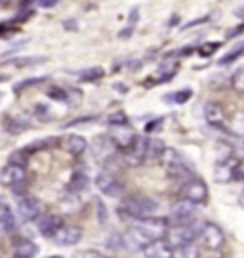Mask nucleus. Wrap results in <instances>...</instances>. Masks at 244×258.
I'll return each instance as SVG.
<instances>
[{
	"mask_svg": "<svg viewBox=\"0 0 244 258\" xmlns=\"http://www.w3.org/2000/svg\"><path fill=\"white\" fill-rule=\"evenodd\" d=\"M55 140L54 138H44V140H36L33 144H29L27 148H25V153H36V151H42V149L50 148V146H54Z\"/></svg>",
	"mask_w": 244,
	"mask_h": 258,
	"instance_id": "nucleus-27",
	"label": "nucleus"
},
{
	"mask_svg": "<svg viewBox=\"0 0 244 258\" xmlns=\"http://www.w3.org/2000/svg\"><path fill=\"white\" fill-rule=\"evenodd\" d=\"M244 54V42H240L238 46H235L231 52H227L221 59H219V65H229V63H233L236 57H240V55Z\"/></svg>",
	"mask_w": 244,
	"mask_h": 258,
	"instance_id": "nucleus-30",
	"label": "nucleus"
},
{
	"mask_svg": "<svg viewBox=\"0 0 244 258\" xmlns=\"http://www.w3.org/2000/svg\"><path fill=\"white\" fill-rule=\"evenodd\" d=\"M107 122L111 124V126H115V128H124V126H128L126 113H122V111H117V113L109 115V117H107Z\"/></svg>",
	"mask_w": 244,
	"mask_h": 258,
	"instance_id": "nucleus-28",
	"label": "nucleus"
},
{
	"mask_svg": "<svg viewBox=\"0 0 244 258\" xmlns=\"http://www.w3.org/2000/svg\"><path fill=\"white\" fill-rule=\"evenodd\" d=\"M168 222L158 216H149L136 222V226L130 230L128 239H132L137 247L143 249L145 245H149L154 239H164L168 235Z\"/></svg>",
	"mask_w": 244,
	"mask_h": 258,
	"instance_id": "nucleus-1",
	"label": "nucleus"
},
{
	"mask_svg": "<svg viewBox=\"0 0 244 258\" xmlns=\"http://www.w3.org/2000/svg\"><path fill=\"white\" fill-rule=\"evenodd\" d=\"M63 228V220L61 216L57 214H44L40 220H38V231L44 235V237H54L57 231Z\"/></svg>",
	"mask_w": 244,
	"mask_h": 258,
	"instance_id": "nucleus-15",
	"label": "nucleus"
},
{
	"mask_svg": "<svg viewBox=\"0 0 244 258\" xmlns=\"http://www.w3.org/2000/svg\"><path fill=\"white\" fill-rule=\"evenodd\" d=\"M72 75H74L78 81H84V83H94V81L103 79L105 71H103L101 67H86V69H78V71H74Z\"/></svg>",
	"mask_w": 244,
	"mask_h": 258,
	"instance_id": "nucleus-21",
	"label": "nucleus"
},
{
	"mask_svg": "<svg viewBox=\"0 0 244 258\" xmlns=\"http://www.w3.org/2000/svg\"><path fill=\"white\" fill-rule=\"evenodd\" d=\"M240 205L244 207V191H242V195H240Z\"/></svg>",
	"mask_w": 244,
	"mask_h": 258,
	"instance_id": "nucleus-43",
	"label": "nucleus"
},
{
	"mask_svg": "<svg viewBox=\"0 0 244 258\" xmlns=\"http://www.w3.org/2000/svg\"><path fill=\"white\" fill-rule=\"evenodd\" d=\"M10 163L25 166V149H19L16 153H12V155H10Z\"/></svg>",
	"mask_w": 244,
	"mask_h": 258,
	"instance_id": "nucleus-35",
	"label": "nucleus"
},
{
	"mask_svg": "<svg viewBox=\"0 0 244 258\" xmlns=\"http://www.w3.org/2000/svg\"><path fill=\"white\" fill-rule=\"evenodd\" d=\"M0 180L6 185H19L27 180V170H25V166L8 163L0 172Z\"/></svg>",
	"mask_w": 244,
	"mask_h": 258,
	"instance_id": "nucleus-11",
	"label": "nucleus"
},
{
	"mask_svg": "<svg viewBox=\"0 0 244 258\" xmlns=\"http://www.w3.org/2000/svg\"><path fill=\"white\" fill-rule=\"evenodd\" d=\"M74 258H107V256L103 252H100V250L88 249V250H80Z\"/></svg>",
	"mask_w": 244,
	"mask_h": 258,
	"instance_id": "nucleus-36",
	"label": "nucleus"
},
{
	"mask_svg": "<svg viewBox=\"0 0 244 258\" xmlns=\"http://www.w3.org/2000/svg\"><path fill=\"white\" fill-rule=\"evenodd\" d=\"M174 258H199V250L195 249V245H185V247H178L174 250Z\"/></svg>",
	"mask_w": 244,
	"mask_h": 258,
	"instance_id": "nucleus-29",
	"label": "nucleus"
},
{
	"mask_svg": "<svg viewBox=\"0 0 244 258\" xmlns=\"http://www.w3.org/2000/svg\"><path fill=\"white\" fill-rule=\"evenodd\" d=\"M195 216V205L181 199L180 203H176L172 207V218L176 224H189Z\"/></svg>",
	"mask_w": 244,
	"mask_h": 258,
	"instance_id": "nucleus-16",
	"label": "nucleus"
},
{
	"mask_svg": "<svg viewBox=\"0 0 244 258\" xmlns=\"http://www.w3.org/2000/svg\"><path fill=\"white\" fill-rule=\"evenodd\" d=\"M162 165H164V170L168 172V176H172L176 180H189L191 176V170L187 163H185V159L181 157L180 151H176L172 148H166L162 155Z\"/></svg>",
	"mask_w": 244,
	"mask_h": 258,
	"instance_id": "nucleus-3",
	"label": "nucleus"
},
{
	"mask_svg": "<svg viewBox=\"0 0 244 258\" xmlns=\"http://www.w3.org/2000/svg\"><path fill=\"white\" fill-rule=\"evenodd\" d=\"M200 230L202 226L197 228L195 224H178L168 230V235H166V241L172 245L174 249L178 247H185V245H191L197 235H200Z\"/></svg>",
	"mask_w": 244,
	"mask_h": 258,
	"instance_id": "nucleus-4",
	"label": "nucleus"
},
{
	"mask_svg": "<svg viewBox=\"0 0 244 258\" xmlns=\"http://www.w3.org/2000/svg\"><path fill=\"white\" fill-rule=\"evenodd\" d=\"M6 81H8V77H6V75H2V77H0V83H6Z\"/></svg>",
	"mask_w": 244,
	"mask_h": 258,
	"instance_id": "nucleus-42",
	"label": "nucleus"
},
{
	"mask_svg": "<svg viewBox=\"0 0 244 258\" xmlns=\"http://www.w3.org/2000/svg\"><path fill=\"white\" fill-rule=\"evenodd\" d=\"M42 61H44V57H16V59L10 61V63L14 65V67H29V65L42 63Z\"/></svg>",
	"mask_w": 244,
	"mask_h": 258,
	"instance_id": "nucleus-33",
	"label": "nucleus"
},
{
	"mask_svg": "<svg viewBox=\"0 0 244 258\" xmlns=\"http://www.w3.org/2000/svg\"><path fill=\"white\" fill-rule=\"evenodd\" d=\"M36 4H38L40 8L50 10V8H54V6H57V4H59V0H36Z\"/></svg>",
	"mask_w": 244,
	"mask_h": 258,
	"instance_id": "nucleus-40",
	"label": "nucleus"
},
{
	"mask_svg": "<svg viewBox=\"0 0 244 258\" xmlns=\"http://www.w3.org/2000/svg\"><path fill=\"white\" fill-rule=\"evenodd\" d=\"M0 100H2V94H0Z\"/></svg>",
	"mask_w": 244,
	"mask_h": 258,
	"instance_id": "nucleus-44",
	"label": "nucleus"
},
{
	"mask_svg": "<svg viewBox=\"0 0 244 258\" xmlns=\"http://www.w3.org/2000/svg\"><path fill=\"white\" fill-rule=\"evenodd\" d=\"M31 128V122L23 119H6L4 120V130L10 134H21Z\"/></svg>",
	"mask_w": 244,
	"mask_h": 258,
	"instance_id": "nucleus-23",
	"label": "nucleus"
},
{
	"mask_svg": "<svg viewBox=\"0 0 244 258\" xmlns=\"http://www.w3.org/2000/svg\"><path fill=\"white\" fill-rule=\"evenodd\" d=\"M82 239V230L78 226H63L61 230L55 233L52 241L55 245H61V247H72Z\"/></svg>",
	"mask_w": 244,
	"mask_h": 258,
	"instance_id": "nucleus-13",
	"label": "nucleus"
},
{
	"mask_svg": "<svg viewBox=\"0 0 244 258\" xmlns=\"http://www.w3.org/2000/svg\"><path fill=\"white\" fill-rule=\"evenodd\" d=\"M145 258H174V247L166 239H154L143 249Z\"/></svg>",
	"mask_w": 244,
	"mask_h": 258,
	"instance_id": "nucleus-12",
	"label": "nucleus"
},
{
	"mask_svg": "<svg viewBox=\"0 0 244 258\" xmlns=\"http://www.w3.org/2000/svg\"><path fill=\"white\" fill-rule=\"evenodd\" d=\"M147 144H149V138L145 136H137V140L130 146L128 149L122 151L124 155V161H126L130 166H139L147 159Z\"/></svg>",
	"mask_w": 244,
	"mask_h": 258,
	"instance_id": "nucleus-7",
	"label": "nucleus"
},
{
	"mask_svg": "<svg viewBox=\"0 0 244 258\" xmlns=\"http://www.w3.org/2000/svg\"><path fill=\"white\" fill-rule=\"evenodd\" d=\"M0 231H4V233H14L16 231V218L8 209L0 212Z\"/></svg>",
	"mask_w": 244,
	"mask_h": 258,
	"instance_id": "nucleus-25",
	"label": "nucleus"
},
{
	"mask_svg": "<svg viewBox=\"0 0 244 258\" xmlns=\"http://www.w3.org/2000/svg\"><path fill=\"white\" fill-rule=\"evenodd\" d=\"M18 258H19V256H18Z\"/></svg>",
	"mask_w": 244,
	"mask_h": 258,
	"instance_id": "nucleus-45",
	"label": "nucleus"
},
{
	"mask_svg": "<svg viewBox=\"0 0 244 258\" xmlns=\"http://www.w3.org/2000/svg\"><path fill=\"white\" fill-rule=\"evenodd\" d=\"M191 96H193V90H191V88H183V90H178V92L164 96V102L176 103V105H183V103L189 102Z\"/></svg>",
	"mask_w": 244,
	"mask_h": 258,
	"instance_id": "nucleus-24",
	"label": "nucleus"
},
{
	"mask_svg": "<svg viewBox=\"0 0 244 258\" xmlns=\"http://www.w3.org/2000/svg\"><path fill=\"white\" fill-rule=\"evenodd\" d=\"M164 151H166V148H164V144L160 142V140L149 138V144H147V159H149V161L162 159Z\"/></svg>",
	"mask_w": 244,
	"mask_h": 258,
	"instance_id": "nucleus-22",
	"label": "nucleus"
},
{
	"mask_svg": "<svg viewBox=\"0 0 244 258\" xmlns=\"http://www.w3.org/2000/svg\"><path fill=\"white\" fill-rule=\"evenodd\" d=\"M48 81V77H35V79H25V81H21L19 84H16V88H14V92H21V90H25V88H33V86H38V84H42Z\"/></svg>",
	"mask_w": 244,
	"mask_h": 258,
	"instance_id": "nucleus-31",
	"label": "nucleus"
},
{
	"mask_svg": "<svg viewBox=\"0 0 244 258\" xmlns=\"http://www.w3.org/2000/svg\"><path fill=\"white\" fill-rule=\"evenodd\" d=\"M236 165L238 161H235L233 157H227L225 161L217 163L214 168V178L217 184H229L231 180H236Z\"/></svg>",
	"mask_w": 244,
	"mask_h": 258,
	"instance_id": "nucleus-10",
	"label": "nucleus"
},
{
	"mask_svg": "<svg viewBox=\"0 0 244 258\" xmlns=\"http://www.w3.org/2000/svg\"><path fill=\"white\" fill-rule=\"evenodd\" d=\"M204 117L212 126H223L225 124V111L217 103H206L204 105Z\"/></svg>",
	"mask_w": 244,
	"mask_h": 258,
	"instance_id": "nucleus-18",
	"label": "nucleus"
},
{
	"mask_svg": "<svg viewBox=\"0 0 244 258\" xmlns=\"http://www.w3.org/2000/svg\"><path fill=\"white\" fill-rule=\"evenodd\" d=\"M231 86H233L235 92L244 94V65H240L235 73H233V77H231Z\"/></svg>",
	"mask_w": 244,
	"mask_h": 258,
	"instance_id": "nucleus-26",
	"label": "nucleus"
},
{
	"mask_svg": "<svg viewBox=\"0 0 244 258\" xmlns=\"http://www.w3.org/2000/svg\"><path fill=\"white\" fill-rule=\"evenodd\" d=\"M96 185L101 194L107 195V197H118L122 194V184L111 172H101L96 176Z\"/></svg>",
	"mask_w": 244,
	"mask_h": 258,
	"instance_id": "nucleus-9",
	"label": "nucleus"
},
{
	"mask_svg": "<svg viewBox=\"0 0 244 258\" xmlns=\"http://www.w3.org/2000/svg\"><path fill=\"white\" fill-rule=\"evenodd\" d=\"M48 98L57 100V102L69 103V88H50L48 90Z\"/></svg>",
	"mask_w": 244,
	"mask_h": 258,
	"instance_id": "nucleus-32",
	"label": "nucleus"
},
{
	"mask_svg": "<svg viewBox=\"0 0 244 258\" xmlns=\"http://www.w3.org/2000/svg\"><path fill=\"white\" fill-rule=\"evenodd\" d=\"M113 138V142H115V146H117L118 149H128L134 142L137 140V136L132 132V130H128V126H124V128H118V132L117 134H113L111 136Z\"/></svg>",
	"mask_w": 244,
	"mask_h": 258,
	"instance_id": "nucleus-19",
	"label": "nucleus"
},
{
	"mask_svg": "<svg viewBox=\"0 0 244 258\" xmlns=\"http://www.w3.org/2000/svg\"><path fill=\"white\" fill-rule=\"evenodd\" d=\"M18 23H14V21H6V23H0V37L6 38L10 35H14V33H18Z\"/></svg>",
	"mask_w": 244,
	"mask_h": 258,
	"instance_id": "nucleus-34",
	"label": "nucleus"
},
{
	"mask_svg": "<svg viewBox=\"0 0 244 258\" xmlns=\"http://www.w3.org/2000/svg\"><path fill=\"white\" fill-rule=\"evenodd\" d=\"M63 146L71 155H82V153L88 149V142H86L84 136H80V134H69V136L63 140Z\"/></svg>",
	"mask_w": 244,
	"mask_h": 258,
	"instance_id": "nucleus-17",
	"label": "nucleus"
},
{
	"mask_svg": "<svg viewBox=\"0 0 244 258\" xmlns=\"http://www.w3.org/2000/svg\"><path fill=\"white\" fill-rule=\"evenodd\" d=\"M14 252L19 258H33L38 252V247H36V243H33V241L19 239L18 243H14Z\"/></svg>",
	"mask_w": 244,
	"mask_h": 258,
	"instance_id": "nucleus-20",
	"label": "nucleus"
},
{
	"mask_svg": "<svg viewBox=\"0 0 244 258\" xmlns=\"http://www.w3.org/2000/svg\"><path fill=\"white\" fill-rule=\"evenodd\" d=\"M200 239L204 243V247L210 250H217L223 247L225 243V235L223 231L217 228L216 224H202V230H200Z\"/></svg>",
	"mask_w": 244,
	"mask_h": 258,
	"instance_id": "nucleus-8",
	"label": "nucleus"
},
{
	"mask_svg": "<svg viewBox=\"0 0 244 258\" xmlns=\"http://www.w3.org/2000/svg\"><path fill=\"white\" fill-rule=\"evenodd\" d=\"M35 115L38 117V119L46 120L48 117H50V109H48V105H44V103H36L35 107Z\"/></svg>",
	"mask_w": 244,
	"mask_h": 258,
	"instance_id": "nucleus-37",
	"label": "nucleus"
},
{
	"mask_svg": "<svg viewBox=\"0 0 244 258\" xmlns=\"http://www.w3.org/2000/svg\"><path fill=\"white\" fill-rule=\"evenodd\" d=\"M217 48H219V42H210V46L200 48V54H202V55H210V54H214Z\"/></svg>",
	"mask_w": 244,
	"mask_h": 258,
	"instance_id": "nucleus-39",
	"label": "nucleus"
},
{
	"mask_svg": "<svg viewBox=\"0 0 244 258\" xmlns=\"http://www.w3.org/2000/svg\"><path fill=\"white\" fill-rule=\"evenodd\" d=\"M72 187L78 191V189H82V187H86V176L82 174H76L74 178H72Z\"/></svg>",
	"mask_w": 244,
	"mask_h": 258,
	"instance_id": "nucleus-38",
	"label": "nucleus"
},
{
	"mask_svg": "<svg viewBox=\"0 0 244 258\" xmlns=\"http://www.w3.org/2000/svg\"><path fill=\"white\" fill-rule=\"evenodd\" d=\"M181 199L189 201L193 205H202L208 201V187L199 178H189L180 189Z\"/></svg>",
	"mask_w": 244,
	"mask_h": 258,
	"instance_id": "nucleus-5",
	"label": "nucleus"
},
{
	"mask_svg": "<svg viewBox=\"0 0 244 258\" xmlns=\"http://www.w3.org/2000/svg\"><path fill=\"white\" fill-rule=\"evenodd\" d=\"M120 211H124V214L136 218V220H141V218L154 216V212L158 211V203L153 197H147V195H132L122 201Z\"/></svg>",
	"mask_w": 244,
	"mask_h": 258,
	"instance_id": "nucleus-2",
	"label": "nucleus"
},
{
	"mask_svg": "<svg viewBox=\"0 0 244 258\" xmlns=\"http://www.w3.org/2000/svg\"><path fill=\"white\" fill-rule=\"evenodd\" d=\"M18 211L21 214V218L27 222L40 220L46 214L44 203L40 199H36L33 195H23L18 199Z\"/></svg>",
	"mask_w": 244,
	"mask_h": 258,
	"instance_id": "nucleus-6",
	"label": "nucleus"
},
{
	"mask_svg": "<svg viewBox=\"0 0 244 258\" xmlns=\"http://www.w3.org/2000/svg\"><path fill=\"white\" fill-rule=\"evenodd\" d=\"M117 149L118 148L115 146V142H113L111 136H98L92 142V151H94V155L98 157L100 161H109Z\"/></svg>",
	"mask_w": 244,
	"mask_h": 258,
	"instance_id": "nucleus-14",
	"label": "nucleus"
},
{
	"mask_svg": "<svg viewBox=\"0 0 244 258\" xmlns=\"http://www.w3.org/2000/svg\"><path fill=\"white\" fill-rule=\"evenodd\" d=\"M236 180H244V159H240L236 165Z\"/></svg>",
	"mask_w": 244,
	"mask_h": 258,
	"instance_id": "nucleus-41",
	"label": "nucleus"
}]
</instances>
